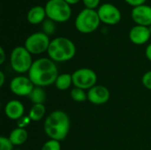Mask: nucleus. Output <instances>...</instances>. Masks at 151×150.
<instances>
[{"label": "nucleus", "instance_id": "11", "mask_svg": "<svg viewBox=\"0 0 151 150\" xmlns=\"http://www.w3.org/2000/svg\"><path fill=\"white\" fill-rule=\"evenodd\" d=\"M131 17L136 25L150 27L151 26V6L148 4H142L133 7Z\"/></svg>", "mask_w": 151, "mask_h": 150}, {"label": "nucleus", "instance_id": "8", "mask_svg": "<svg viewBox=\"0 0 151 150\" xmlns=\"http://www.w3.org/2000/svg\"><path fill=\"white\" fill-rule=\"evenodd\" d=\"M73 85L84 90H89L96 86L97 81L96 73L89 68H81L74 71L72 74Z\"/></svg>", "mask_w": 151, "mask_h": 150}, {"label": "nucleus", "instance_id": "26", "mask_svg": "<svg viewBox=\"0 0 151 150\" xmlns=\"http://www.w3.org/2000/svg\"><path fill=\"white\" fill-rule=\"evenodd\" d=\"M129 5L133 6V7H136L139 5H142L145 4L146 0H125Z\"/></svg>", "mask_w": 151, "mask_h": 150}, {"label": "nucleus", "instance_id": "15", "mask_svg": "<svg viewBox=\"0 0 151 150\" xmlns=\"http://www.w3.org/2000/svg\"><path fill=\"white\" fill-rule=\"evenodd\" d=\"M46 17L45 8L42 5L33 6L27 14V19L32 25H38L44 22Z\"/></svg>", "mask_w": 151, "mask_h": 150}, {"label": "nucleus", "instance_id": "13", "mask_svg": "<svg viewBox=\"0 0 151 150\" xmlns=\"http://www.w3.org/2000/svg\"><path fill=\"white\" fill-rule=\"evenodd\" d=\"M151 31L149 27L136 25L133 27L129 32L130 41L136 45H142L150 39Z\"/></svg>", "mask_w": 151, "mask_h": 150}, {"label": "nucleus", "instance_id": "7", "mask_svg": "<svg viewBox=\"0 0 151 150\" xmlns=\"http://www.w3.org/2000/svg\"><path fill=\"white\" fill-rule=\"evenodd\" d=\"M50 40L48 34L43 32H36L30 34L25 41L24 47L34 55H40L48 51Z\"/></svg>", "mask_w": 151, "mask_h": 150}, {"label": "nucleus", "instance_id": "19", "mask_svg": "<svg viewBox=\"0 0 151 150\" xmlns=\"http://www.w3.org/2000/svg\"><path fill=\"white\" fill-rule=\"evenodd\" d=\"M28 97L34 104H43L46 100V94L42 88L35 87Z\"/></svg>", "mask_w": 151, "mask_h": 150}, {"label": "nucleus", "instance_id": "9", "mask_svg": "<svg viewBox=\"0 0 151 150\" xmlns=\"http://www.w3.org/2000/svg\"><path fill=\"white\" fill-rule=\"evenodd\" d=\"M97 13L101 22L106 25H117L120 22L122 15L119 9L111 3H104L98 7Z\"/></svg>", "mask_w": 151, "mask_h": 150}, {"label": "nucleus", "instance_id": "25", "mask_svg": "<svg viewBox=\"0 0 151 150\" xmlns=\"http://www.w3.org/2000/svg\"><path fill=\"white\" fill-rule=\"evenodd\" d=\"M100 1L101 0H82V2H83L86 8L93 9V10H95L96 8H97L99 6Z\"/></svg>", "mask_w": 151, "mask_h": 150}, {"label": "nucleus", "instance_id": "14", "mask_svg": "<svg viewBox=\"0 0 151 150\" xmlns=\"http://www.w3.org/2000/svg\"><path fill=\"white\" fill-rule=\"evenodd\" d=\"M25 107L23 103L18 100L9 101L4 107V114L12 120H19L23 118Z\"/></svg>", "mask_w": 151, "mask_h": 150}, {"label": "nucleus", "instance_id": "10", "mask_svg": "<svg viewBox=\"0 0 151 150\" xmlns=\"http://www.w3.org/2000/svg\"><path fill=\"white\" fill-rule=\"evenodd\" d=\"M34 88V83L26 76L14 77L10 82V89L12 93L18 96H29Z\"/></svg>", "mask_w": 151, "mask_h": 150}, {"label": "nucleus", "instance_id": "21", "mask_svg": "<svg viewBox=\"0 0 151 150\" xmlns=\"http://www.w3.org/2000/svg\"><path fill=\"white\" fill-rule=\"evenodd\" d=\"M41 150H61L60 141L50 139L42 145Z\"/></svg>", "mask_w": 151, "mask_h": 150}, {"label": "nucleus", "instance_id": "27", "mask_svg": "<svg viewBox=\"0 0 151 150\" xmlns=\"http://www.w3.org/2000/svg\"><path fill=\"white\" fill-rule=\"evenodd\" d=\"M29 120H30L29 117H27H27L21 118L19 119V122L18 123V124H19V127L25 128V126H27V125L29 124Z\"/></svg>", "mask_w": 151, "mask_h": 150}, {"label": "nucleus", "instance_id": "5", "mask_svg": "<svg viewBox=\"0 0 151 150\" xmlns=\"http://www.w3.org/2000/svg\"><path fill=\"white\" fill-rule=\"evenodd\" d=\"M44 8L49 19L54 22H66L72 16L71 5L65 0H48Z\"/></svg>", "mask_w": 151, "mask_h": 150}, {"label": "nucleus", "instance_id": "28", "mask_svg": "<svg viewBox=\"0 0 151 150\" xmlns=\"http://www.w3.org/2000/svg\"><path fill=\"white\" fill-rule=\"evenodd\" d=\"M5 61V51L3 47H0V64H4Z\"/></svg>", "mask_w": 151, "mask_h": 150}, {"label": "nucleus", "instance_id": "31", "mask_svg": "<svg viewBox=\"0 0 151 150\" xmlns=\"http://www.w3.org/2000/svg\"><path fill=\"white\" fill-rule=\"evenodd\" d=\"M65 2H67L70 5H72V4H77V3H79L81 0H65Z\"/></svg>", "mask_w": 151, "mask_h": 150}, {"label": "nucleus", "instance_id": "2", "mask_svg": "<svg viewBox=\"0 0 151 150\" xmlns=\"http://www.w3.org/2000/svg\"><path fill=\"white\" fill-rule=\"evenodd\" d=\"M69 116L63 111H52L45 119L43 128L50 140L61 141L65 140L70 131Z\"/></svg>", "mask_w": 151, "mask_h": 150}, {"label": "nucleus", "instance_id": "22", "mask_svg": "<svg viewBox=\"0 0 151 150\" xmlns=\"http://www.w3.org/2000/svg\"><path fill=\"white\" fill-rule=\"evenodd\" d=\"M13 147L14 145L9 138L4 136L0 137V150H13Z\"/></svg>", "mask_w": 151, "mask_h": 150}, {"label": "nucleus", "instance_id": "16", "mask_svg": "<svg viewBox=\"0 0 151 150\" xmlns=\"http://www.w3.org/2000/svg\"><path fill=\"white\" fill-rule=\"evenodd\" d=\"M9 139L14 146H20L27 141L28 133L25 128L18 127L11 132Z\"/></svg>", "mask_w": 151, "mask_h": 150}, {"label": "nucleus", "instance_id": "20", "mask_svg": "<svg viewBox=\"0 0 151 150\" xmlns=\"http://www.w3.org/2000/svg\"><path fill=\"white\" fill-rule=\"evenodd\" d=\"M70 95L72 99L77 103H83L88 100V93H86L84 89L79 88H73L71 90Z\"/></svg>", "mask_w": 151, "mask_h": 150}, {"label": "nucleus", "instance_id": "1", "mask_svg": "<svg viewBox=\"0 0 151 150\" xmlns=\"http://www.w3.org/2000/svg\"><path fill=\"white\" fill-rule=\"evenodd\" d=\"M58 69L56 62L50 57H41L33 62L28 72V78L36 87H48L55 84L58 77Z\"/></svg>", "mask_w": 151, "mask_h": 150}, {"label": "nucleus", "instance_id": "24", "mask_svg": "<svg viewBox=\"0 0 151 150\" xmlns=\"http://www.w3.org/2000/svg\"><path fill=\"white\" fill-rule=\"evenodd\" d=\"M142 81L143 86L146 88L151 90V71H149L144 73V75L142 76Z\"/></svg>", "mask_w": 151, "mask_h": 150}, {"label": "nucleus", "instance_id": "4", "mask_svg": "<svg viewBox=\"0 0 151 150\" xmlns=\"http://www.w3.org/2000/svg\"><path fill=\"white\" fill-rule=\"evenodd\" d=\"M101 23L97 11L84 8L77 15L74 26L75 28L82 34H91L95 32Z\"/></svg>", "mask_w": 151, "mask_h": 150}, {"label": "nucleus", "instance_id": "12", "mask_svg": "<svg viewBox=\"0 0 151 150\" xmlns=\"http://www.w3.org/2000/svg\"><path fill=\"white\" fill-rule=\"evenodd\" d=\"M109 89L102 85H96L88 91V101L96 105L106 103L110 99Z\"/></svg>", "mask_w": 151, "mask_h": 150}, {"label": "nucleus", "instance_id": "23", "mask_svg": "<svg viewBox=\"0 0 151 150\" xmlns=\"http://www.w3.org/2000/svg\"><path fill=\"white\" fill-rule=\"evenodd\" d=\"M55 31V25L54 21L49 19V20H44L43 22V33L46 34H52Z\"/></svg>", "mask_w": 151, "mask_h": 150}, {"label": "nucleus", "instance_id": "3", "mask_svg": "<svg viewBox=\"0 0 151 150\" xmlns=\"http://www.w3.org/2000/svg\"><path fill=\"white\" fill-rule=\"evenodd\" d=\"M47 53L50 58L54 62H66L75 56L76 47L73 42L69 38L59 36L50 41Z\"/></svg>", "mask_w": 151, "mask_h": 150}, {"label": "nucleus", "instance_id": "6", "mask_svg": "<svg viewBox=\"0 0 151 150\" xmlns=\"http://www.w3.org/2000/svg\"><path fill=\"white\" fill-rule=\"evenodd\" d=\"M31 55L24 46L15 47L10 55V64L12 70L18 73L28 72L33 65Z\"/></svg>", "mask_w": 151, "mask_h": 150}, {"label": "nucleus", "instance_id": "18", "mask_svg": "<svg viewBox=\"0 0 151 150\" xmlns=\"http://www.w3.org/2000/svg\"><path fill=\"white\" fill-rule=\"evenodd\" d=\"M45 113H46V109L43 104H34L29 111L28 117L30 120L38 122L44 117Z\"/></svg>", "mask_w": 151, "mask_h": 150}, {"label": "nucleus", "instance_id": "29", "mask_svg": "<svg viewBox=\"0 0 151 150\" xmlns=\"http://www.w3.org/2000/svg\"><path fill=\"white\" fill-rule=\"evenodd\" d=\"M145 56L151 62V43H150L145 50Z\"/></svg>", "mask_w": 151, "mask_h": 150}, {"label": "nucleus", "instance_id": "17", "mask_svg": "<svg viewBox=\"0 0 151 150\" xmlns=\"http://www.w3.org/2000/svg\"><path fill=\"white\" fill-rule=\"evenodd\" d=\"M73 84V77L70 73H62L59 74L55 81L56 88L60 91L67 90Z\"/></svg>", "mask_w": 151, "mask_h": 150}, {"label": "nucleus", "instance_id": "30", "mask_svg": "<svg viewBox=\"0 0 151 150\" xmlns=\"http://www.w3.org/2000/svg\"><path fill=\"white\" fill-rule=\"evenodd\" d=\"M4 81H5V76H4V72H0V87H3L4 84Z\"/></svg>", "mask_w": 151, "mask_h": 150}]
</instances>
